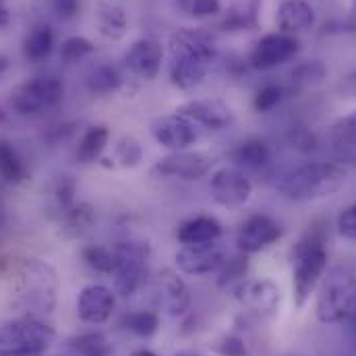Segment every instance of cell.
<instances>
[{"label":"cell","mask_w":356,"mask_h":356,"mask_svg":"<svg viewBox=\"0 0 356 356\" xmlns=\"http://www.w3.org/2000/svg\"><path fill=\"white\" fill-rule=\"evenodd\" d=\"M168 77L177 89L188 91L199 88L216 60L213 38L203 29L182 27L168 42Z\"/></svg>","instance_id":"1"},{"label":"cell","mask_w":356,"mask_h":356,"mask_svg":"<svg viewBox=\"0 0 356 356\" xmlns=\"http://www.w3.org/2000/svg\"><path fill=\"white\" fill-rule=\"evenodd\" d=\"M348 172L340 162L315 160L284 172L275 182L280 195L294 203L319 201L336 195L346 184Z\"/></svg>","instance_id":"2"},{"label":"cell","mask_w":356,"mask_h":356,"mask_svg":"<svg viewBox=\"0 0 356 356\" xmlns=\"http://www.w3.org/2000/svg\"><path fill=\"white\" fill-rule=\"evenodd\" d=\"M290 264H292L294 305L302 309L327 271L325 232L317 226L309 228V232L292 247Z\"/></svg>","instance_id":"3"},{"label":"cell","mask_w":356,"mask_h":356,"mask_svg":"<svg viewBox=\"0 0 356 356\" xmlns=\"http://www.w3.org/2000/svg\"><path fill=\"white\" fill-rule=\"evenodd\" d=\"M60 280L56 269L42 259H25L15 271V296L21 309L31 315H48L58 300Z\"/></svg>","instance_id":"4"},{"label":"cell","mask_w":356,"mask_h":356,"mask_svg":"<svg viewBox=\"0 0 356 356\" xmlns=\"http://www.w3.org/2000/svg\"><path fill=\"white\" fill-rule=\"evenodd\" d=\"M356 307V269L334 267L321 280L315 313L321 323H342Z\"/></svg>","instance_id":"5"},{"label":"cell","mask_w":356,"mask_h":356,"mask_svg":"<svg viewBox=\"0 0 356 356\" xmlns=\"http://www.w3.org/2000/svg\"><path fill=\"white\" fill-rule=\"evenodd\" d=\"M54 327L40 317L23 315L0 323V356H40L54 342Z\"/></svg>","instance_id":"6"},{"label":"cell","mask_w":356,"mask_h":356,"mask_svg":"<svg viewBox=\"0 0 356 356\" xmlns=\"http://www.w3.org/2000/svg\"><path fill=\"white\" fill-rule=\"evenodd\" d=\"M114 249V292L122 298H131L137 294L149 275V257L152 247L147 241L129 238L112 245Z\"/></svg>","instance_id":"7"},{"label":"cell","mask_w":356,"mask_h":356,"mask_svg":"<svg viewBox=\"0 0 356 356\" xmlns=\"http://www.w3.org/2000/svg\"><path fill=\"white\" fill-rule=\"evenodd\" d=\"M65 86L58 77H33L10 91L8 104L17 116H35L60 104Z\"/></svg>","instance_id":"8"},{"label":"cell","mask_w":356,"mask_h":356,"mask_svg":"<svg viewBox=\"0 0 356 356\" xmlns=\"http://www.w3.org/2000/svg\"><path fill=\"white\" fill-rule=\"evenodd\" d=\"M213 168V158L205 152H170L154 162L149 175L160 180H184L193 182L205 178Z\"/></svg>","instance_id":"9"},{"label":"cell","mask_w":356,"mask_h":356,"mask_svg":"<svg viewBox=\"0 0 356 356\" xmlns=\"http://www.w3.org/2000/svg\"><path fill=\"white\" fill-rule=\"evenodd\" d=\"M211 199L226 209H241L253 195V182L245 170L236 166H222L211 172L209 178Z\"/></svg>","instance_id":"10"},{"label":"cell","mask_w":356,"mask_h":356,"mask_svg":"<svg viewBox=\"0 0 356 356\" xmlns=\"http://www.w3.org/2000/svg\"><path fill=\"white\" fill-rule=\"evenodd\" d=\"M300 50V42L292 33H267L249 54V65L255 71H271L288 60H292Z\"/></svg>","instance_id":"11"},{"label":"cell","mask_w":356,"mask_h":356,"mask_svg":"<svg viewBox=\"0 0 356 356\" xmlns=\"http://www.w3.org/2000/svg\"><path fill=\"white\" fill-rule=\"evenodd\" d=\"M284 230L277 220L267 213L249 216L236 230V247L245 255L261 253L282 238Z\"/></svg>","instance_id":"12"},{"label":"cell","mask_w":356,"mask_h":356,"mask_svg":"<svg viewBox=\"0 0 356 356\" xmlns=\"http://www.w3.org/2000/svg\"><path fill=\"white\" fill-rule=\"evenodd\" d=\"M149 133L158 145H162L168 152H184L191 149V145L197 143V127L184 118L182 114H164L156 116L149 122Z\"/></svg>","instance_id":"13"},{"label":"cell","mask_w":356,"mask_h":356,"mask_svg":"<svg viewBox=\"0 0 356 356\" xmlns=\"http://www.w3.org/2000/svg\"><path fill=\"white\" fill-rule=\"evenodd\" d=\"M232 294L245 309H249L251 313L259 317H273L282 305L280 286L267 277L245 280L232 290Z\"/></svg>","instance_id":"14"},{"label":"cell","mask_w":356,"mask_h":356,"mask_svg":"<svg viewBox=\"0 0 356 356\" xmlns=\"http://www.w3.org/2000/svg\"><path fill=\"white\" fill-rule=\"evenodd\" d=\"M178 114H182L184 118H188L195 127H203L207 131H224L228 127L234 124L236 114L234 110L216 97H197V99H188L182 106L177 108Z\"/></svg>","instance_id":"15"},{"label":"cell","mask_w":356,"mask_h":356,"mask_svg":"<svg viewBox=\"0 0 356 356\" xmlns=\"http://www.w3.org/2000/svg\"><path fill=\"white\" fill-rule=\"evenodd\" d=\"M228 251L222 245V241L207 243V245H191V247H180L175 255L178 271L186 275H209L216 273L222 264L226 261Z\"/></svg>","instance_id":"16"},{"label":"cell","mask_w":356,"mask_h":356,"mask_svg":"<svg viewBox=\"0 0 356 356\" xmlns=\"http://www.w3.org/2000/svg\"><path fill=\"white\" fill-rule=\"evenodd\" d=\"M156 294H158V305L162 311H166L170 317H182L191 309V290L182 275L177 269H162L156 277Z\"/></svg>","instance_id":"17"},{"label":"cell","mask_w":356,"mask_h":356,"mask_svg":"<svg viewBox=\"0 0 356 356\" xmlns=\"http://www.w3.org/2000/svg\"><path fill=\"white\" fill-rule=\"evenodd\" d=\"M116 307V292L104 284H89L77 296V315L83 323H106Z\"/></svg>","instance_id":"18"},{"label":"cell","mask_w":356,"mask_h":356,"mask_svg":"<svg viewBox=\"0 0 356 356\" xmlns=\"http://www.w3.org/2000/svg\"><path fill=\"white\" fill-rule=\"evenodd\" d=\"M164 50L156 38H141L124 52V67L143 81H154L162 69Z\"/></svg>","instance_id":"19"},{"label":"cell","mask_w":356,"mask_h":356,"mask_svg":"<svg viewBox=\"0 0 356 356\" xmlns=\"http://www.w3.org/2000/svg\"><path fill=\"white\" fill-rule=\"evenodd\" d=\"M224 228L213 216H197L186 222H182L177 230V241L180 247H191V245H207L222 241Z\"/></svg>","instance_id":"20"},{"label":"cell","mask_w":356,"mask_h":356,"mask_svg":"<svg viewBox=\"0 0 356 356\" xmlns=\"http://www.w3.org/2000/svg\"><path fill=\"white\" fill-rule=\"evenodd\" d=\"M315 25V8L307 0H284L277 8V27L282 33H296Z\"/></svg>","instance_id":"21"},{"label":"cell","mask_w":356,"mask_h":356,"mask_svg":"<svg viewBox=\"0 0 356 356\" xmlns=\"http://www.w3.org/2000/svg\"><path fill=\"white\" fill-rule=\"evenodd\" d=\"M230 160L234 162L236 168L241 170H264L271 164V147L267 145L264 139L251 137L241 141L232 152Z\"/></svg>","instance_id":"22"},{"label":"cell","mask_w":356,"mask_h":356,"mask_svg":"<svg viewBox=\"0 0 356 356\" xmlns=\"http://www.w3.org/2000/svg\"><path fill=\"white\" fill-rule=\"evenodd\" d=\"M95 23H97V31L112 42L122 40L129 29V17L124 8L114 2H99L95 13Z\"/></svg>","instance_id":"23"},{"label":"cell","mask_w":356,"mask_h":356,"mask_svg":"<svg viewBox=\"0 0 356 356\" xmlns=\"http://www.w3.org/2000/svg\"><path fill=\"white\" fill-rule=\"evenodd\" d=\"M259 0H238L224 13L220 27L224 31H249L259 23Z\"/></svg>","instance_id":"24"},{"label":"cell","mask_w":356,"mask_h":356,"mask_svg":"<svg viewBox=\"0 0 356 356\" xmlns=\"http://www.w3.org/2000/svg\"><path fill=\"white\" fill-rule=\"evenodd\" d=\"M54 50V31L46 23H38L29 29L23 40V54L31 63L46 60Z\"/></svg>","instance_id":"25"},{"label":"cell","mask_w":356,"mask_h":356,"mask_svg":"<svg viewBox=\"0 0 356 356\" xmlns=\"http://www.w3.org/2000/svg\"><path fill=\"white\" fill-rule=\"evenodd\" d=\"M122 86V75L114 65L102 63L89 69V73L86 75V88L89 93L93 95H108L118 91Z\"/></svg>","instance_id":"26"},{"label":"cell","mask_w":356,"mask_h":356,"mask_svg":"<svg viewBox=\"0 0 356 356\" xmlns=\"http://www.w3.org/2000/svg\"><path fill=\"white\" fill-rule=\"evenodd\" d=\"M108 141H110V131L104 124L89 127L77 145V160L81 164H93L95 160L102 158Z\"/></svg>","instance_id":"27"},{"label":"cell","mask_w":356,"mask_h":356,"mask_svg":"<svg viewBox=\"0 0 356 356\" xmlns=\"http://www.w3.org/2000/svg\"><path fill=\"white\" fill-rule=\"evenodd\" d=\"M247 271H249V257L245 253H236V255H228L222 267L216 271L218 273V286L222 290H234L241 282L247 280Z\"/></svg>","instance_id":"28"},{"label":"cell","mask_w":356,"mask_h":356,"mask_svg":"<svg viewBox=\"0 0 356 356\" xmlns=\"http://www.w3.org/2000/svg\"><path fill=\"white\" fill-rule=\"evenodd\" d=\"M27 178V166L8 141H0V180L19 184Z\"/></svg>","instance_id":"29"},{"label":"cell","mask_w":356,"mask_h":356,"mask_svg":"<svg viewBox=\"0 0 356 356\" xmlns=\"http://www.w3.org/2000/svg\"><path fill=\"white\" fill-rule=\"evenodd\" d=\"M60 220H63V230L69 236H81L93 226L95 213H93V207L89 203H75L71 209H67L60 216Z\"/></svg>","instance_id":"30"},{"label":"cell","mask_w":356,"mask_h":356,"mask_svg":"<svg viewBox=\"0 0 356 356\" xmlns=\"http://www.w3.org/2000/svg\"><path fill=\"white\" fill-rule=\"evenodd\" d=\"M122 327L137 338H152L160 330V315L156 311H133L122 317Z\"/></svg>","instance_id":"31"},{"label":"cell","mask_w":356,"mask_h":356,"mask_svg":"<svg viewBox=\"0 0 356 356\" xmlns=\"http://www.w3.org/2000/svg\"><path fill=\"white\" fill-rule=\"evenodd\" d=\"M71 350L75 356H112V344L102 332H86L71 338Z\"/></svg>","instance_id":"32"},{"label":"cell","mask_w":356,"mask_h":356,"mask_svg":"<svg viewBox=\"0 0 356 356\" xmlns=\"http://www.w3.org/2000/svg\"><path fill=\"white\" fill-rule=\"evenodd\" d=\"M332 152H334V158L338 162L356 166V127H353V129L336 127Z\"/></svg>","instance_id":"33"},{"label":"cell","mask_w":356,"mask_h":356,"mask_svg":"<svg viewBox=\"0 0 356 356\" xmlns=\"http://www.w3.org/2000/svg\"><path fill=\"white\" fill-rule=\"evenodd\" d=\"M290 77L296 88H313L327 77V69L321 60H305L294 67Z\"/></svg>","instance_id":"34"},{"label":"cell","mask_w":356,"mask_h":356,"mask_svg":"<svg viewBox=\"0 0 356 356\" xmlns=\"http://www.w3.org/2000/svg\"><path fill=\"white\" fill-rule=\"evenodd\" d=\"M114 162L120 168H137L143 162V145L135 137H122L114 147Z\"/></svg>","instance_id":"35"},{"label":"cell","mask_w":356,"mask_h":356,"mask_svg":"<svg viewBox=\"0 0 356 356\" xmlns=\"http://www.w3.org/2000/svg\"><path fill=\"white\" fill-rule=\"evenodd\" d=\"M83 261L97 273H110L114 271V249L104 245H89L83 249Z\"/></svg>","instance_id":"36"},{"label":"cell","mask_w":356,"mask_h":356,"mask_svg":"<svg viewBox=\"0 0 356 356\" xmlns=\"http://www.w3.org/2000/svg\"><path fill=\"white\" fill-rule=\"evenodd\" d=\"M91 52H93L91 40L83 38V35H73V38H67L63 42V46H60V60L65 65H75V63L88 58Z\"/></svg>","instance_id":"37"},{"label":"cell","mask_w":356,"mask_h":356,"mask_svg":"<svg viewBox=\"0 0 356 356\" xmlns=\"http://www.w3.org/2000/svg\"><path fill=\"white\" fill-rule=\"evenodd\" d=\"M284 99V88L277 86V83H267L264 88L255 93V99H253V106L257 112L267 114L271 112L275 106H280V102Z\"/></svg>","instance_id":"38"},{"label":"cell","mask_w":356,"mask_h":356,"mask_svg":"<svg viewBox=\"0 0 356 356\" xmlns=\"http://www.w3.org/2000/svg\"><path fill=\"white\" fill-rule=\"evenodd\" d=\"M290 143H292V147H296V149L302 152V154H313V152H317V147H319L317 135H315L311 129H307V127H296V129H292V133H290Z\"/></svg>","instance_id":"39"},{"label":"cell","mask_w":356,"mask_h":356,"mask_svg":"<svg viewBox=\"0 0 356 356\" xmlns=\"http://www.w3.org/2000/svg\"><path fill=\"white\" fill-rule=\"evenodd\" d=\"M336 228H338V234L350 243H356V203L344 207L338 218H336Z\"/></svg>","instance_id":"40"},{"label":"cell","mask_w":356,"mask_h":356,"mask_svg":"<svg viewBox=\"0 0 356 356\" xmlns=\"http://www.w3.org/2000/svg\"><path fill=\"white\" fill-rule=\"evenodd\" d=\"M50 8L60 21H71L79 15L81 0H50Z\"/></svg>","instance_id":"41"},{"label":"cell","mask_w":356,"mask_h":356,"mask_svg":"<svg viewBox=\"0 0 356 356\" xmlns=\"http://www.w3.org/2000/svg\"><path fill=\"white\" fill-rule=\"evenodd\" d=\"M191 15L197 17V19H203V17H213L222 10V4L220 0H191V6H188Z\"/></svg>","instance_id":"42"},{"label":"cell","mask_w":356,"mask_h":356,"mask_svg":"<svg viewBox=\"0 0 356 356\" xmlns=\"http://www.w3.org/2000/svg\"><path fill=\"white\" fill-rule=\"evenodd\" d=\"M220 353H222V356H247V344L238 336H228L222 342Z\"/></svg>","instance_id":"43"},{"label":"cell","mask_w":356,"mask_h":356,"mask_svg":"<svg viewBox=\"0 0 356 356\" xmlns=\"http://www.w3.org/2000/svg\"><path fill=\"white\" fill-rule=\"evenodd\" d=\"M344 29L356 33V0H353L350 6H348V13L344 17Z\"/></svg>","instance_id":"44"},{"label":"cell","mask_w":356,"mask_h":356,"mask_svg":"<svg viewBox=\"0 0 356 356\" xmlns=\"http://www.w3.org/2000/svg\"><path fill=\"white\" fill-rule=\"evenodd\" d=\"M346 332H348V336H350L353 344L356 346V307L353 309V313L346 317Z\"/></svg>","instance_id":"45"},{"label":"cell","mask_w":356,"mask_h":356,"mask_svg":"<svg viewBox=\"0 0 356 356\" xmlns=\"http://www.w3.org/2000/svg\"><path fill=\"white\" fill-rule=\"evenodd\" d=\"M338 127H340V129H353V127H356V112H353L350 116H346Z\"/></svg>","instance_id":"46"},{"label":"cell","mask_w":356,"mask_h":356,"mask_svg":"<svg viewBox=\"0 0 356 356\" xmlns=\"http://www.w3.org/2000/svg\"><path fill=\"white\" fill-rule=\"evenodd\" d=\"M6 23H8V10L4 6V0H0V29L6 27Z\"/></svg>","instance_id":"47"},{"label":"cell","mask_w":356,"mask_h":356,"mask_svg":"<svg viewBox=\"0 0 356 356\" xmlns=\"http://www.w3.org/2000/svg\"><path fill=\"white\" fill-rule=\"evenodd\" d=\"M6 211L2 209V205H0V238H2V234L6 232Z\"/></svg>","instance_id":"48"},{"label":"cell","mask_w":356,"mask_h":356,"mask_svg":"<svg viewBox=\"0 0 356 356\" xmlns=\"http://www.w3.org/2000/svg\"><path fill=\"white\" fill-rule=\"evenodd\" d=\"M6 67H8V60H6V56L0 52V77H2V73L6 71Z\"/></svg>","instance_id":"49"},{"label":"cell","mask_w":356,"mask_h":356,"mask_svg":"<svg viewBox=\"0 0 356 356\" xmlns=\"http://www.w3.org/2000/svg\"><path fill=\"white\" fill-rule=\"evenodd\" d=\"M131 356H158V355H156V353H152V350H145V348H143V350H135Z\"/></svg>","instance_id":"50"},{"label":"cell","mask_w":356,"mask_h":356,"mask_svg":"<svg viewBox=\"0 0 356 356\" xmlns=\"http://www.w3.org/2000/svg\"><path fill=\"white\" fill-rule=\"evenodd\" d=\"M175 2H177L180 8H188L191 6V0H175Z\"/></svg>","instance_id":"51"},{"label":"cell","mask_w":356,"mask_h":356,"mask_svg":"<svg viewBox=\"0 0 356 356\" xmlns=\"http://www.w3.org/2000/svg\"><path fill=\"white\" fill-rule=\"evenodd\" d=\"M6 122V114H4V110L0 108V124H4Z\"/></svg>","instance_id":"52"},{"label":"cell","mask_w":356,"mask_h":356,"mask_svg":"<svg viewBox=\"0 0 356 356\" xmlns=\"http://www.w3.org/2000/svg\"><path fill=\"white\" fill-rule=\"evenodd\" d=\"M177 356H205V355H197V353H180Z\"/></svg>","instance_id":"53"},{"label":"cell","mask_w":356,"mask_h":356,"mask_svg":"<svg viewBox=\"0 0 356 356\" xmlns=\"http://www.w3.org/2000/svg\"><path fill=\"white\" fill-rule=\"evenodd\" d=\"M355 81H356V75H355Z\"/></svg>","instance_id":"54"}]
</instances>
